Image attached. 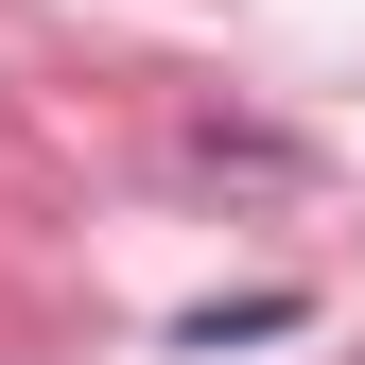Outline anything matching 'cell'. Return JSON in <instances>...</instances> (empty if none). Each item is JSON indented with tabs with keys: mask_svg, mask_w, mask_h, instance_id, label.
Segmentation results:
<instances>
[{
	"mask_svg": "<svg viewBox=\"0 0 365 365\" xmlns=\"http://www.w3.org/2000/svg\"><path fill=\"white\" fill-rule=\"evenodd\" d=\"M296 313H313V296H279V279H261V296H192L174 331H192V348H279Z\"/></svg>",
	"mask_w": 365,
	"mask_h": 365,
	"instance_id": "obj_1",
	"label": "cell"
}]
</instances>
